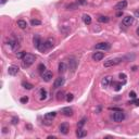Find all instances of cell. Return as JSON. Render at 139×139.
Listing matches in <instances>:
<instances>
[{
    "label": "cell",
    "instance_id": "34",
    "mask_svg": "<svg viewBox=\"0 0 139 139\" xmlns=\"http://www.w3.org/2000/svg\"><path fill=\"white\" fill-rule=\"evenodd\" d=\"M129 97H130V98H133V99H135V98H136V92H135V91H130L129 92Z\"/></svg>",
    "mask_w": 139,
    "mask_h": 139
},
{
    "label": "cell",
    "instance_id": "19",
    "mask_svg": "<svg viewBox=\"0 0 139 139\" xmlns=\"http://www.w3.org/2000/svg\"><path fill=\"white\" fill-rule=\"evenodd\" d=\"M65 71H66V64H65L64 62H60V63H59V67H58V72L60 73V74H63Z\"/></svg>",
    "mask_w": 139,
    "mask_h": 139
},
{
    "label": "cell",
    "instance_id": "18",
    "mask_svg": "<svg viewBox=\"0 0 139 139\" xmlns=\"http://www.w3.org/2000/svg\"><path fill=\"white\" fill-rule=\"evenodd\" d=\"M39 99L43 101V100H46L47 99V96H48V92H47V90L45 89V88H41L39 90Z\"/></svg>",
    "mask_w": 139,
    "mask_h": 139
},
{
    "label": "cell",
    "instance_id": "26",
    "mask_svg": "<svg viewBox=\"0 0 139 139\" xmlns=\"http://www.w3.org/2000/svg\"><path fill=\"white\" fill-rule=\"evenodd\" d=\"M30 24H32V26H38V25H40V24H41V21L33 19L32 21H30Z\"/></svg>",
    "mask_w": 139,
    "mask_h": 139
},
{
    "label": "cell",
    "instance_id": "40",
    "mask_svg": "<svg viewBox=\"0 0 139 139\" xmlns=\"http://www.w3.org/2000/svg\"><path fill=\"white\" fill-rule=\"evenodd\" d=\"M133 103H135V104H136V106H139V100H134Z\"/></svg>",
    "mask_w": 139,
    "mask_h": 139
},
{
    "label": "cell",
    "instance_id": "38",
    "mask_svg": "<svg viewBox=\"0 0 139 139\" xmlns=\"http://www.w3.org/2000/svg\"><path fill=\"white\" fill-rule=\"evenodd\" d=\"M134 14H135V16L138 17V19H139V10H137V11H135Z\"/></svg>",
    "mask_w": 139,
    "mask_h": 139
},
{
    "label": "cell",
    "instance_id": "8",
    "mask_svg": "<svg viewBox=\"0 0 139 139\" xmlns=\"http://www.w3.org/2000/svg\"><path fill=\"white\" fill-rule=\"evenodd\" d=\"M64 83H65V78L62 77V76H60V77L55 78V81L53 83V87H54V88H60V87H62L64 85Z\"/></svg>",
    "mask_w": 139,
    "mask_h": 139
},
{
    "label": "cell",
    "instance_id": "14",
    "mask_svg": "<svg viewBox=\"0 0 139 139\" xmlns=\"http://www.w3.org/2000/svg\"><path fill=\"white\" fill-rule=\"evenodd\" d=\"M61 113H63L65 116H72L73 115V109L72 108H63L61 110Z\"/></svg>",
    "mask_w": 139,
    "mask_h": 139
},
{
    "label": "cell",
    "instance_id": "17",
    "mask_svg": "<svg viewBox=\"0 0 139 139\" xmlns=\"http://www.w3.org/2000/svg\"><path fill=\"white\" fill-rule=\"evenodd\" d=\"M76 136H77L78 138L86 137V136H87V130H85V129H82V128L79 127L78 129L76 130Z\"/></svg>",
    "mask_w": 139,
    "mask_h": 139
},
{
    "label": "cell",
    "instance_id": "20",
    "mask_svg": "<svg viewBox=\"0 0 139 139\" xmlns=\"http://www.w3.org/2000/svg\"><path fill=\"white\" fill-rule=\"evenodd\" d=\"M17 26H19L21 29H25L27 27V22L24 20H19L17 21Z\"/></svg>",
    "mask_w": 139,
    "mask_h": 139
},
{
    "label": "cell",
    "instance_id": "23",
    "mask_svg": "<svg viewBox=\"0 0 139 139\" xmlns=\"http://www.w3.org/2000/svg\"><path fill=\"white\" fill-rule=\"evenodd\" d=\"M22 86H23L25 89H27V90L33 89V87H34V85L30 84V83H28V82H23V83H22Z\"/></svg>",
    "mask_w": 139,
    "mask_h": 139
},
{
    "label": "cell",
    "instance_id": "31",
    "mask_svg": "<svg viewBox=\"0 0 139 139\" xmlns=\"http://www.w3.org/2000/svg\"><path fill=\"white\" fill-rule=\"evenodd\" d=\"M26 54V52H24V51H21V52H19L16 55H17V58H20V59H23L24 58V55Z\"/></svg>",
    "mask_w": 139,
    "mask_h": 139
},
{
    "label": "cell",
    "instance_id": "5",
    "mask_svg": "<svg viewBox=\"0 0 139 139\" xmlns=\"http://www.w3.org/2000/svg\"><path fill=\"white\" fill-rule=\"evenodd\" d=\"M133 23H134V17L131 15H127V16L123 17V20H122V24H123L124 26H130Z\"/></svg>",
    "mask_w": 139,
    "mask_h": 139
},
{
    "label": "cell",
    "instance_id": "12",
    "mask_svg": "<svg viewBox=\"0 0 139 139\" xmlns=\"http://www.w3.org/2000/svg\"><path fill=\"white\" fill-rule=\"evenodd\" d=\"M59 131L62 135H66L68 133V125L67 124H61L60 127H59Z\"/></svg>",
    "mask_w": 139,
    "mask_h": 139
},
{
    "label": "cell",
    "instance_id": "22",
    "mask_svg": "<svg viewBox=\"0 0 139 139\" xmlns=\"http://www.w3.org/2000/svg\"><path fill=\"white\" fill-rule=\"evenodd\" d=\"M98 21L100 23H108L110 21V17L104 16V15H100V16H98Z\"/></svg>",
    "mask_w": 139,
    "mask_h": 139
},
{
    "label": "cell",
    "instance_id": "30",
    "mask_svg": "<svg viewBox=\"0 0 139 139\" xmlns=\"http://www.w3.org/2000/svg\"><path fill=\"white\" fill-rule=\"evenodd\" d=\"M20 101L22 103H27L28 102V97H22V98L20 99Z\"/></svg>",
    "mask_w": 139,
    "mask_h": 139
},
{
    "label": "cell",
    "instance_id": "10",
    "mask_svg": "<svg viewBox=\"0 0 139 139\" xmlns=\"http://www.w3.org/2000/svg\"><path fill=\"white\" fill-rule=\"evenodd\" d=\"M127 7V0H122V1L117 2L115 5V9L119 10V11H122L123 9H125Z\"/></svg>",
    "mask_w": 139,
    "mask_h": 139
},
{
    "label": "cell",
    "instance_id": "42",
    "mask_svg": "<svg viewBox=\"0 0 139 139\" xmlns=\"http://www.w3.org/2000/svg\"><path fill=\"white\" fill-rule=\"evenodd\" d=\"M6 1H7V0H1V5H5Z\"/></svg>",
    "mask_w": 139,
    "mask_h": 139
},
{
    "label": "cell",
    "instance_id": "43",
    "mask_svg": "<svg viewBox=\"0 0 139 139\" xmlns=\"http://www.w3.org/2000/svg\"><path fill=\"white\" fill-rule=\"evenodd\" d=\"M7 131H8V129H7V128H3V133H5V134H6V133H7Z\"/></svg>",
    "mask_w": 139,
    "mask_h": 139
},
{
    "label": "cell",
    "instance_id": "13",
    "mask_svg": "<svg viewBox=\"0 0 139 139\" xmlns=\"http://www.w3.org/2000/svg\"><path fill=\"white\" fill-rule=\"evenodd\" d=\"M33 41H34V46L36 47L37 49L40 47V45L43 44V41H41L40 37H39V35H35V36H34V39H33Z\"/></svg>",
    "mask_w": 139,
    "mask_h": 139
},
{
    "label": "cell",
    "instance_id": "25",
    "mask_svg": "<svg viewBox=\"0 0 139 139\" xmlns=\"http://www.w3.org/2000/svg\"><path fill=\"white\" fill-rule=\"evenodd\" d=\"M65 93H64V91H59L58 93H57V99L58 100H63L64 98H65Z\"/></svg>",
    "mask_w": 139,
    "mask_h": 139
},
{
    "label": "cell",
    "instance_id": "35",
    "mask_svg": "<svg viewBox=\"0 0 139 139\" xmlns=\"http://www.w3.org/2000/svg\"><path fill=\"white\" fill-rule=\"evenodd\" d=\"M17 123H19V119H17V117H13V119H12V124H17Z\"/></svg>",
    "mask_w": 139,
    "mask_h": 139
},
{
    "label": "cell",
    "instance_id": "41",
    "mask_svg": "<svg viewBox=\"0 0 139 139\" xmlns=\"http://www.w3.org/2000/svg\"><path fill=\"white\" fill-rule=\"evenodd\" d=\"M136 33H137V35H138V36H139V26L137 27V30H136Z\"/></svg>",
    "mask_w": 139,
    "mask_h": 139
},
{
    "label": "cell",
    "instance_id": "28",
    "mask_svg": "<svg viewBox=\"0 0 139 139\" xmlns=\"http://www.w3.org/2000/svg\"><path fill=\"white\" fill-rule=\"evenodd\" d=\"M65 99H66L67 102H71L73 99H74V96H73V93H67L66 97H65Z\"/></svg>",
    "mask_w": 139,
    "mask_h": 139
},
{
    "label": "cell",
    "instance_id": "2",
    "mask_svg": "<svg viewBox=\"0 0 139 139\" xmlns=\"http://www.w3.org/2000/svg\"><path fill=\"white\" fill-rule=\"evenodd\" d=\"M123 58H114V59H109L104 62V67H111V66H115V65L120 64L121 62H123Z\"/></svg>",
    "mask_w": 139,
    "mask_h": 139
},
{
    "label": "cell",
    "instance_id": "44",
    "mask_svg": "<svg viewBox=\"0 0 139 139\" xmlns=\"http://www.w3.org/2000/svg\"><path fill=\"white\" fill-rule=\"evenodd\" d=\"M48 138L51 139V138H55V136H48Z\"/></svg>",
    "mask_w": 139,
    "mask_h": 139
},
{
    "label": "cell",
    "instance_id": "1",
    "mask_svg": "<svg viewBox=\"0 0 139 139\" xmlns=\"http://www.w3.org/2000/svg\"><path fill=\"white\" fill-rule=\"evenodd\" d=\"M35 60H36V57H35L34 54L32 53H26L25 55H24V58L22 59V61H23V66H25V67H28L29 65H32Z\"/></svg>",
    "mask_w": 139,
    "mask_h": 139
},
{
    "label": "cell",
    "instance_id": "3",
    "mask_svg": "<svg viewBox=\"0 0 139 139\" xmlns=\"http://www.w3.org/2000/svg\"><path fill=\"white\" fill-rule=\"evenodd\" d=\"M112 119H113L114 122H116V123H120V122H123L125 120V114L122 112V110L115 111V112L113 113V115H112Z\"/></svg>",
    "mask_w": 139,
    "mask_h": 139
},
{
    "label": "cell",
    "instance_id": "6",
    "mask_svg": "<svg viewBox=\"0 0 139 139\" xmlns=\"http://www.w3.org/2000/svg\"><path fill=\"white\" fill-rule=\"evenodd\" d=\"M96 49H98V50H109L110 48H111V45L109 43H99V44H97L96 46H95Z\"/></svg>",
    "mask_w": 139,
    "mask_h": 139
},
{
    "label": "cell",
    "instance_id": "32",
    "mask_svg": "<svg viewBox=\"0 0 139 139\" xmlns=\"http://www.w3.org/2000/svg\"><path fill=\"white\" fill-rule=\"evenodd\" d=\"M66 8H67V10H75L76 9V5H70V6L66 7Z\"/></svg>",
    "mask_w": 139,
    "mask_h": 139
},
{
    "label": "cell",
    "instance_id": "27",
    "mask_svg": "<svg viewBox=\"0 0 139 139\" xmlns=\"http://www.w3.org/2000/svg\"><path fill=\"white\" fill-rule=\"evenodd\" d=\"M45 70H46V66H45V64H39L38 65V71H39V73H41V74H43V73L45 72Z\"/></svg>",
    "mask_w": 139,
    "mask_h": 139
},
{
    "label": "cell",
    "instance_id": "11",
    "mask_svg": "<svg viewBox=\"0 0 139 139\" xmlns=\"http://www.w3.org/2000/svg\"><path fill=\"white\" fill-rule=\"evenodd\" d=\"M19 67L16 66V65H12V66H10L9 68H8V73H9V75H11V76H14V75H16L17 73H19Z\"/></svg>",
    "mask_w": 139,
    "mask_h": 139
},
{
    "label": "cell",
    "instance_id": "15",
    "mask_svg": "<svg viewBox=\"0 0 139 139\" xmlns=\"http://www.w3.org/2000/svg\"><path fill=\"white\" fill-rule=\"evenodd\" d=\"M45 47H46V49H50L54 46V39H52V38H48V39L45 41Z\"/></svg>",
    "mask_w": 139,
    "mask_h": 139
},
{
    "label": "cell",
    "instance_id": "21",
    "mask_svg": "<svg viewBox=\"0 0 139 139\" xmlns=\"http://www.w3.org/2000/svg\"><path fill=\"white\" fill-rule=\"evenodd\" d=\"M83 21H84V23L86 25H89V24L91 23V16L89 14H84L83 15Z\"/></svg>",
    "mask_w": 139,
    "mask_h": 139
},
{
    "label": "cell",
    "instance_id": "16",
    "mask_svg": "<svg viewBox=\"0 0 139 139\" xmlns=\"http://www.w3.org/2000/svg\"><path fill=\"white\" fill-rule=\"evenodd\" d=\"M110 82H111V77L110 76H106V77H103L102 81H101V86L103 88H107V87L110 85Z\"/></svg>",
    "mask_w": 139,
    "mask_h": 139
},
{
    "label": "cell",
    "instance_id": "29",
    "mask_svg": "<svg viewBox=\"0 0 139 139\" xmlns=\"http://www.w3.org/2000/svg\"><path fill=\"white\" fill-rule=\"evenodd\" d=\"M86 121H87L86 117H84V119H82L81 121H79V123H78V127H83V126H84L85 123H86Z\"/></svg>",
    "mask_w": 139,
    "mask_h": 139
},
{
    "label": "cell",
    "instance_id": "9",
    "mask_svg": "<svg viewBox=\"0 0 139 139\" xmlns=\"http://www.w3.org/2000/svg\"><path fill=\"white\" fill-rule=\"evenodd\" d=\"M103 58H104V53H103V52H99V51H97V52H95V53L92 54V60H93V61H96V62L101 61Z\"/></svg>",
    "mask_w": 139,
    "mask_h": 139
},
{
    "label": "cell",
    "instance_id": "7",
    "mask_svg": "<svg viewBox=\"0 0 139 139\" xmlns=\"http://www.w3.org/2000/svg\"><path fill=\"white\" fill-rule=\"evenodd\" d=\"M68 66L72 72H75L76 66H77V61H76V59L74 57H71L68 59Z\"/></svg>",
    "mask_w": 139,
    "mask_h": 139
},
{
    "label": "cell",
    "instance_id": "4",
    "mask_svg": "<svg viewBox=\"0 0 139 139\" xmlns=\"http://www.w3.org/2000/svg\"><path fill=\"white\" fill-rule=\"evenodd\" d=\"M52 76H53V73H52L51 71H45L43 73V75H41V78H43V81L44 82H50L51 79H52Z\"/></svg>",
    "mask_w": 139,
    "mask_h": 139
},
{
    "label": "cell",
    "instance_id": "33",
    "mask_svg": "<svg viewBox=\"0 0 139 139\" xmlns=\"http://www.w3.org/2000/svg\"><path fill=\"white\" fill-rule=\"evenodd\" d=\"M122 88V84H115V90L116 91H120Z\"/></svg>",
    "mask_w": 139,
    "mask_h": 139
},
{
    "label": "cell",
    "instance_id": "36",
    "mask_svg": "<svg viewBox=\"0 0 139 139\" xmlns=\"http://www.w3.org/2000/svg\"><path fill=\"white\" fill-rule=\"evenodd\" d=\"M120 78L121 79H124V81H125V79H126V75H125L124 73H121V74H120Z\"/></svg>",
    "mask_w": 139,
    "mask_h": 139
},
{
    "label": "cell",
    "instance_id": "24",
    "mask_svg": "<svg viewBox=\"0 0 139 139\" xmlns=\"http://www.w3.org/2000/svg\"><path fill=\"white\" fill-rule=\"evenodd\" d=\"M55 114H57L55 112H50V113H47L46 115H45V119L48 120V122H50V120H51V119H53V117L55 116Z\"/></svg>",
    "mask_w": 139,
    "mask_h": 139
},
{
    "label": "cell",
    "instance_id": "37",
    "mask_svg": "<svg viewBox=\"0 0 139 139\" xmlns=\"http://www.w3.org/2000/svg\"><path fill=\"white\" fill-rule=\"evenodd\" d=\"M77 3H78V5H85L86 0H77Z\"/></svg>",
    "mask_w": 139,
    "mask_h": 139
},
{
    "label": "cell",
    "instance_id": "39",
    "mask_svg": "<svg viewBox=\"0 0 139 139\" xmlns=\"http://www.w3.org/2000/svg\"><path fill=\"white\" fill-rule=\"evenodd\" d=\"M116 15L117 16H122V15H123V11H119V12L116 13Z\"/></svg>",
    "mask_w": 139,
    "mask_h": 139
}]
</instances>
